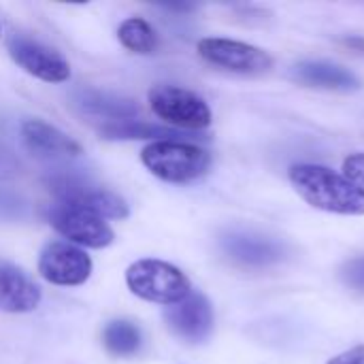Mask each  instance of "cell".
I'll return each mask as SVG.
<instances>
[{"instance_id":"7","label":"cell","mask_w":364,"mask_h":364,"mask_svg":"<svg viewBox=\"0 0 364 364\" xmlns=\"http://www.w3.org/2000/svg\"><path fill=\"white\" fill-rule=\"evenodd\" d=\"M196 49L205 62L239 75H262L273 66V58L264 49L232 38H203Z\"/></svg>"},{"instance_id":"11","label":"cell","mask_w":364,"mask_h":364,"mask_svg":"<svg viewBox=\"0 0 364 364\" xmlns=\"http://www.w3.org/2000/svg\"><path fill=\"white\" fill-rule=\"evenodd\" d=\"M220 247L230 260L243 267H269L284 260L286 256V250L279 241L245 230L226 232L220 239Z\"/></svg>"},{"instance_id":"1","label":"cell","mask_w":364,"mask_h":364,"mask_svg":"<svg viewBox=\"0 0 364 364\" xmlns=\"http://www.w3.org/2000/svg\"><path fill=\"white\" fill-rule=\"evenodd\" d=\"M288 175L294 190L314 209L337 215H364V188L346 175L320 164H294Z\"/></svg>"},{"instance_id":"3","label":"cell","mask_w":364,"mask_h":364,"mask_svg":"<svg viewBox=\"0 0 364 364\" xmlns=\"http://www.w3.org/2000/svg\"><path fill=\"white\" fill-rule=\"evenodd\" d=\"M126 286L134 296L168 307L181 303L192 292L190 279L181 269L156 258L132 262L126 271Z\"/></svg>"},{"instance_id":"10","label":"cell","mask_w":364,"mask_h":364,"mask_svg":"<svg viewBox=\"0 0 364 364\" xmlns=\"http://www.w3.org/2000/svg\"><path fill=\"white\" fill-rule=\"evenodd\" d=\"M164 318L171 331L190 343H203L213 331V309L200 292H190L181 303L171 305Z\"/></svg>"},{"instance_id":"20","label":"cell","mask_w":364,"mask_h":364,"mask_svg":"<svg viewBox=\"0 0 364 364\" xmlns=\"http://www.w3.org/2000/svg\"><path fill=\"white\" fill-rule=\"evenodd\" d=\"M343 175L364 188V154H352L343 160Z\"/></svg>"},{"instance_id":"22","label":"cell","mask_w":364,"mask_h":364,"mask_svg":"<svg viewBox=\"0 0 364 364\" xmlns=\"http://www.w3.org/2000/svg\"><path fill=\"white\" fill-rule=\"evenodd\" d=\"M0 32H2V28H0Z\"/></svg>"},{"instance_id":"17","label":"cell","mask_w":364,"mask_h":364,"mask_svg":"<svg viewBox=\"0 0 364 364\" xmlns=\"http://www.w3.org/2000/svg\"><path fill=\"white\" fill-rule=\"evenodd\" d=\"M102 343L113 356H134L141 350V328L130 320H113L102 331Z\"/></svg>"},{"instance_id":"18","label":"cell","mask_w":364,"mask_h":364,"mask_svg":"<svg viewBox=\"0 0 364 364\" xmlns=\"http://www.w3.org/2000/svg\"><path fill=\"white\" fill-rule=\"evenodd\" d=\"M117 38L128 51L141 53V55H149L158 47V34L154 26L143 17L124 19L117 28Z\"/></svg>"},{"instance_id":"21","label":"cell","mask_w":364,"mask_h":364,"mask_svg":"<svg viewBox=\"0 0 364 364\" xmlns=\"http://www.w3.org/2000/svg\"><path fill=\"white\" fill-rule=\"evenodd\" d=\"M328 364H364V346H356V348L335 356Z\"/></svg>"},{"instance_id":"13","label":"cell","mask_w":364,"mask_h":364,"mask_svg":"<svg viewBox=\"0 0 364 364\" xmlns=\"http://www.w3.org/2000/svg\"><path fill=\"white\" fill-rule=\"evenodd\" d=\"M21 139L30 151L45 158H60V156H79L81 145L70 139L60 128L43 122V119H26L21 124Z\"/></svg>"},{"instance_id":"6","label":"cell","mask_w":364,"mask_h":364,"mask_svg":"<svg viewBox=\"0 0 364 364\" xmlns=\"http://www.w3.org/2000/svg\"><path fill=\"white\" fill-rule=\"evenodd\" d=\"M149 107L160 119L183 130H203L213 119L205 98L179 85H156L149 92Z\"/></svg>"},{"instance_id":"15","label":"cell","mask_w":364,"mask_h":364,"mask_svg":"<svg viewBox=\"0 0 364 364\" xmlns=\"http://www.w3.org/2000/svg\"><path fill=\"white\" fill-rule=\"evenodd\" d=\"M81 111L107 119V124L115 122H128L139 115V107L134 100L113 94V92H100V90H81L77 94V100Z\"/></svg>"},{"instance_id":"2","label":"cell","mask_w":364,"mask_h":364,"mask_svg":"<svg viewBox=\"0 0 364 364\" xmlns=\"http://www.w3.org/2000/svg\"><path fill=\"white\" fill-rule=\"evenodd\" d=\"M145 168L168 183H190L207 175L211 156L186 141H154L141 151Z\"/></svg>"},{"instance_id":"12","label":"cell","mask_w":364,"mask_h":364,"mask_svg":"<svg viewBox=\"0 0 364 364\" xmlns=\"http://www.w3.org/2000/svg\"><path fill=\"white\" fill-rule=\"evenodd\" d=\"M41 303V288L15 264L0 260V311L30 314Z\"/></svg>"},{"instance_id":"14","label":"cell","mask_w":364,"mask_h":364,"mask_svg":"<svg viewBox=\"0 0 364 364\" xmlns=\"http://www.w3.org/2000/svg\"><path fill=\"white\" fill-rule=\"evenodd\" d=\"M294 79L307 87H318V90H333V92H350L360 85L358 77L348 70L341 64L333 62H322V60H311V62H301L292 70Z\"/></svg>"},{"instance_id":"16","label":"cell","mask_w":364,"mask_h":364,"mask_svg":"<svg viewBox=\"0 0 364 364\" xmlns=\"http://www.w3.org/2000/svg\"><path fill=\"white\" fill-rule=\"evenodd\" d=\"M100 134L111 141H139V139H151L154 141H177L181 136L179 130L158 126V124H147L139 119H128V122H115V124H105L100 128Z\"/></svg>"},{"instance_id":"8","label":"cell","mask_w":364,"mask_h":364,"mask_svg":"<svg viewBox=\"0 0 364 364\" xmlns=\"http://www.w3.org/2000/svg\"><path fill=\"white\" fill-rule=\"evenodd\" d=\"M38 273L53 286H81L92 275V258L77 245L51 241L38 256Z\"/></svg>"},{"instance_id":"4","label":"cell","mask_w":364,"mask_h":364,"mask_svg":"<svg viewBox=\"0 0 364 364\" xmlns=\"http://www.w3.org/2000/svg\"><path fill=\"white\" fill-rule=\"evenodd\" d=\"M49 192L55 196V203H70V205H81L105 220H124L128 218L130 209L126 200L105 188H98L87 175L77 173V171H60L53 173L47 179Z\"/></svg>"},{"instance_id":"9","label":"cell","mask_w":364,"mask_h":364,"mask_svg":"<svg viewBox=\"0 0 364 364\" xmlns=\"http://www.w3.org/2000/svg\"><path fill=\"white\" fill-rule=\"evenodd\" d=\"M9 53L17 66L45 83H64L70 79V64L66 58L41 41L15 34L9 38Z\"/></svg>"},{"instance_id":"19","label":"cell","mask_w":364,"mask_h":364,"mask_svg":"<svg viewBox=\"0 0 364 364\" xmlns=\"http://www.w3.org/2000/svg\"><path fill=\"white\" fill-rule=\"evenodd\" d=\"M341 277H343L346 286L364 292V256L346 262V267L341 269Z\"/></svg>"},{"instance_id":"5","label":"cell","mask_w":364,"mask_h":364,"mask_svg":"<svg viewBox=\"0 0 364 364\" xmlns=\"http://www.w3.org/2000/svg\"><path fill=\"white\" fill-rule=\"evenodd\" d=\"M47 220L64 239L83 247L100 250L111 245L115 239V232L107 224V220L81 205L55 203L49 207Z\"/></svg>"}]
</instances>
